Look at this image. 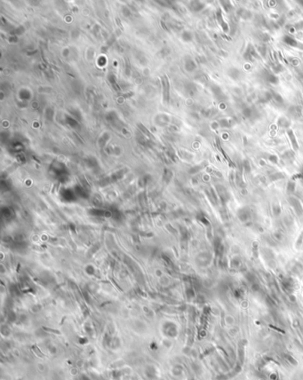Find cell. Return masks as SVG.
Segmentation results:
<instances>
[{
  "label": "cell",
  "mask_w": 303,
  "mask_h": 380,
  "mask_svg": "<svg viewBox=\"0 0 303 380\" xmlns=\"http://www.w3.org/2000/svg\"><path fill=\"white\" fill-rule=\"evenodd\" d=\"M231 265H232L234 267H238V266L240 265V260H239V259H238V258H234V259L232 260Z\"/></svg>",
  "instance_id": "cell-2"
},
{
  "label": "cell",
  "mask_w": 303,
  "mask_h": 380,
  "mask_svg": "<svg viewBox=\"0 0 303 380\" xmlns=\"http://www.w3.org/2000/svg\"><path fill=\"white\" fill-rule=\"evenodd\" d=\"M239 219L242 221H245V220H247L249 219V212L245 209L240 210V212H239Z\"/></svg>",
  "instance_id": "cell-1"
}]
</instances>
